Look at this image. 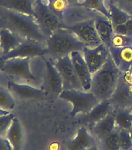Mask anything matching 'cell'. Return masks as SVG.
I'll list each match as a JSON object with an SVG mask.
<instances>
[{"label":"cell","mask_w":132,"mask_h":150,"mask_svg":"<svg viewBox=\"0 0 132 150\" xmlns=\"http://www.w3.org/2000/svg\"><path fill=\"white\" fill-rule=\"evenodd\" d=\"M0 13L2 20L7 25V28L16 33L24 39L46 43L47 37L42 32L37 20L34 16L2 8Z\"/></svg>","instance_id":"cell-1"},{"label":"cell","mask_w":132,"mask_h":150,"mask_svg":"<svg viewBox=\"0 0 132 150\" xmlns=\"http://www.w3.org/2000/svg\"><path fill=\"white\" fill-rule=\"evenodd\" d=\"M120 75L121 70L110 53L106 63L93 74L90 91L100 102L110 99L117 85Z\"/></svg>","instance_id":"cell-2"},{"label":"cell","mask_w":132,"mask_h":150,"mask_svg":"<svg viewBox=\"0 0 132 150\" xmlns=\"http://www.w3.org/2000/svg\"><path fill=\"white\" fill-rule=\"evenodd\" d=\"M47 56L52 59L70 55L72 52H82L85 47L83 42L74 33L65 28H59L47 38Z\"/></svg>","instance_id":"cell-3"},{"label":"cell","mask_w":132,"mask_h":150,"mask_svg":"<svg viewBox=\"0 0 132 150\" xmlns=\"http://www.w3.org/2000/svg\"><path fill=\"white\" fill-rule=\"evenodd\" d=\"M30 58H14L4 60L1 71L13 81L40 87L39 79L30 68Z\"/></svg>","instance_id":"cell-4"},{"label":"cell","mask_w":132,"mask_h":150,"mask_svg":"<svg viewBox=\"0 0 132 150\" xmlns=\"http://www.w3.org/2000/svg\"><path fill=\"white\" fill-rule=\"evenodd\" d=\"M58 98L66 100L72 104V110L71 115L75 117L81 113L82 115L89 112L94 106L100 103L98 98L89 91L83 90H64L59 95Z\"/></svg>","instance_id":"cell-5"},{"label":"cell","mask_w":132,"mask_h":150,"mask_svg":"<svg viewBox=\"0 0 132 150\" xmlns=\"http://www.w3.org/2000/svg\"><path fill=\"white\" fill-rule=\"evenodd\" d=\"M34 17L47 38L54 31L64 28L65 25L64 21L50 9L47 0H35Z\"/></svg>","instance_id":"cell-6"},{"label":"cell","mask_w":132,"mask_h":150,"mask_svg":"<svg viewBox=\"0 0 132 150\" xmlns=\"http://www.w3.org/2000/svg\"><path fill=\"white\" fill-rule=\"evenodd\" d=\"M96 17V16H95ZM95 17L88 18L75 23L64 25V28L74 33L86 47H96L102 44L96 30Z\"/></svg>","instance_id":"cell-7"},{"label":"cell","mask_w":132,"mask_h":150,"mask_svg":"<svg viewBox=\"0 0 132 150\" xmlns=\"http://www.w3.org/2000/svg\"><path fill=\"white\" fill-rule=\"evenodd\" d=\"M53 61L62 80L63 91L72 89L83 90L77 77L70 55L59 57Z\"/></svg>","instance_id":"cell-8"},{"label":"cell","mask_w":132,"mask_h":150,"mask_svg":"<svg viewBox=\"0 0 132 150\" xmlns=\"http://www.w3.org/2000/svg\"><path fill=\"white\" fill-rule=\"evenodd\" d=\"M47 56L46 43L34 40H23L18 46L1 57L3 60L14 58H33L36 56Z\"/></svg>","instance_id":"cell-9"},{"label":"cell","mask_w":132,"mask_h":150,"mask_svg":"<svg viewBox=\"0 0 132 150\" xmlns=\"http://www.w3.org/2000/svg\"><path fill=\"white\" fill-rule=\"evenodd\" d=\"M89 70L92 74L104 65L110 56L109 47L103 43L96 47L85 46L82 51Z\"/></svg>","instance_id":"cell-10"},{"label":"cell","mask_w":132,"mask_h":150,"mask_svg":"<svg viewBox=\"0 0 132 150\" xmlns=\"http://www.w3.org/2000/svg\"><path fill=\"white\" fill-rule=\"evenodd\" d=\"M7 85L13 96L23 99H39L44 98L47 94V91L41 87L27 83L9 81Z\"/></svg>","instance_id":"cell-11"},{"label":"cell","mask_w":132,"mask_h":150,"mask_svg":"<svg viewBox=\"0 0 132 150\" xmlns=\"http://www.w3.org/2000/svg\"><path fill=\"white\" fill-rule=\"evenodd\" d=\"M114 107L111 105L109 99L100 101L97 105L86 114L82 115L78 120V124L84 126L91 127L97 123L108 114L114 111Z\"/></svg>","instance_id":"cell-12"},{"label":"cell","mask_w":132,"mask_h":150,"mask_svg":"<svg viewBox=\"0 0 132 150\" xmlns=\"http://www.w3.org/2000/svg\"><path fill=\"white\" fill-rule=\"evenodd\" d=\"M76 75L84 91H89L92 84V77L82 52L75 51L70 54Z\"/></svg>","instance_id":"cell-13"},{"label":"cell","mask_w":132,"mask_h":150,"mask_svg":"<svg viewBox=\"0 0 132 150\" xmlns=\"http://www.w3.org/2000/svg\"><path fill=\"white\" fill-rule=\"evenodd\" d=\"M45 67H46V75H45V91L50 92L52 95L57 96L63 91L62 80L61 75L57 70L52 59H45Z\"/></svg>","instance_id":"cell-14"},{"label":"cell","mask_w":132,"mask_h":150,"mask_svg":"<svg viewBox=\"0 0 132 150\" xmlns=\"http://www.w3.org/2000/svg\"><path fill=\"white\" fill-rule=\"evenodd\" d=\"M109 100L114 109H125L132 106V96L121 75L116 88Z\"/></svg>","instance_id":"cell-15"},{"label":"cell","mask_w":132,"mask_h":150,"mask_svg":"<svg viewBox=\"0 0 132 150\" xmlns=\"http://www.w3.org/2000/svg\"><path fill=\"white\" fill-rule=\"evenodd\" d=\"M110 53L121 72H124L132 67V46L109 47Z\"/></svg>","instance_id":"cell-16"},{"label":"cell","mask_w":132,"mask_h":150,"mask_svg":"<svg viewBox=\"0 0 132 150\" xmlns=\"http://www.w3.org/2000/svg\"><path fill=\"white\" fill-rule=\"evenodd\" d=\"M97 140L86 127H82L77 131L75 138L68 145L69 150H89L96 145Z\"/></svg>","instance_id":"cell-17"},{"label":"cell","mask_w":132,"mask_h":150,"mask_svg":"<svg viewBox=\"0 0 132 150\" xmlns=\"http://www.w3.org/2000/svg\"><path fill=\"white\" fill-rule=\"evenodd\" d=\"M116 121H115V117H114V111H113L103 119L89 127V131L95 137L97 142H99L107 135L112 133L114 130H116Z\"/></svg>","instance_id":"cell-18"},{"label":"cell","mask_w":132,"mask_h":150,"mask_svg":"<svg viewBox=\"0 0 132 150\" xmlns=\"http://www.w3.org/2000/svg\"><path fill=\"white\" fill-rule=\"evenodd\" d=\"M95 27L102 43L107 47L110 46L114 35V27L110 20L102 14L98 13L95 17Z\"/></svg>","instance_id":"cell-19"},{"label":"cell","mask_w":132,"mask_h":150,"mask_svg":"<svg viewBox=\"0 0 132 150\" xmlns=\"http://www.w3.org/2000/svg\"><path fill=\"white\" fill-rule=\"evenodd\" d=\"M0 7L34 16V0H0Z\"/></svg>","instance_id":"cell-20"},{"label":"cell","mask_w":132,"mask_h":150,"mask_svg":"<svg viewBox=\"0 0 132 150\" xmlns=\"http://www.w3.org/2000/svg\"><path fill=\"white\" fill-rule=\"evenodd\" d=\"M23 40L25 39L9 28H2L0 30V44L2 56L7 54L18 46Z\"/></svg>","instance_id":"cell-21"},{"label":"cell","mask_w":132,"mask_h":150,"mask_svg":"<svg viewBox=\"0 0 132 150\" xmlns=\"http://www.w3.org/2000/svg\"><path fill=\"white\" fill-rule=\"evenodd\" d=\"M6 138L11 145L13 150H21L23 143V133L20 121L16 117L12 122Z\"/></svg>","instance_id":"cell-22"},{"label":"cell","mask_w":132,"mask_h":150,"mask_svg":"<svg viewBox=\"0 0 132 150\" xmlns=\"http://www.w3.org/2000/svg\"><path fill=\"white\" fill-rule=\"evenodd\" d=\"M114 113L117 127L129 131L132 126V112L131 108L114 109Z\"/></svg>","instance_id":"cell-23"},{"label":"cell","mask_w":132,"mask_h":150,"mask_svg":"<svg viewBox=\"0 0 132 150\" xmlns=\"http://www.w3.org/2000/svg\"><path fill=\"white\" fill-rule=\"evenodd\" d=\"M107 7L110 13V20L111 21L113 27L125 23L132 16L125 11L120 9L118 6H117L114 3L107 4Z\"/></svg>","instance_id":"cell-24"},{"label":"cell","mask_w":132,"mask_h":150,"mask_svg":"<svg viewBox=\"0 0 132 150\" xmlns=\"http://www.w3.org/2000/svg\"><path fill=\"white\" fill-rule=\"evenodd\" d=\"M80 6L100 13L110 19V13L107 0H82Z\"/></svg>","instance_id":"cell-25"},{"label":"cell","mask_w":132,"mask_h":150,"mask_svg":"<svg viewBox=\"0 0 132 150\" xmlns=\"http://www.w3.org/2000/svg\"><path fill=\"white\" fill-rule=\"evenodd\" d=\"M119 130L120 129L117 127L112 133L97 142L102 150H120Z\"/></svg>","instance_id":"cell-26"},{"label":"cell","mask_w":132,"mask_h":150,"mask_svg":"<svg viewBox=\"0 0 132 150\" xmlns=\"http://www.w3.org/2000/svg\"><path fill=\"white\" fill-rule=\"evenodd\" d=\"M15 99L11 91L9 88L0 86V109L11 112L15 107Z\"/></svg>","instance_id":"cell-27"},{"label":"cell","mask_w":132,"mask_h":150,"mask_svg":"<svg viewBox=\"0 0 132 150\" xmlns=\"http://www.w3.org/2000/svg\"><path fill=\"white\" fill-rule=\"evenodd\" d=\"M47 4H48L50 9L61 21H64L65 16H66L68 9H70L67 0H47Z\"/></svg>","instance_id":"cell-28"},{"label":"cell","mask_w":132,"mask_h":150,"mask_svg":"<svg viewBox=\"0 0 132 150\" xmlns=\"http://www.w3.org/2000/svg\"><path fill=\"white\" fill-rule=\"evenodd\" d=\"M14 118L15 115L12 112H9L0 117V137L6 138Z\"/></svg>","instance_id":"cell-29"},{"label":"cell","mask_w":132,"mask_h":150,"mask_svg":"<svg viewBox=\"0 0 132 150\" xmlns=\"http://www.w3.org/2000/svg\"><path fill=\"white\" fill-rule=\"evenodd\" d=\"M120 150H129L132 148V140L129 131L124 129L119 130Z\"/></svg>","instance_id":"cell-30"},{"label":"cell","mask_w":132,"mask_h":150,"mask_svg":"<svg viewBox=\"0 0 132 150\" xmlns=\"http://www.w3.org/2000/svg\"><path fill=\"white\" fill-rule=\"evenodd\" d=\"M111 45L114 47L132 46V36L114 34L112 39Z\"/></svg>","instance_id":"cell-31"},{"label":"cell","mask_w":132,"mask_h":150,"mask_svg":"<svg viewBox=\"0 0 132 150\" xmlns=\"http://www.w3.org/2000/svg\"><path fill=\"white\" fill-rule=\"evenodd\" d=\"M114 32L116 35L132 36V16L125 23L114 27Z\"/></svg>","instance_id":"cell-32"},{"label":"cell","mask_w":132,"mask_h":150,"mask_svg":"<svg viewBox=\"0 0 132 150\" xmlns=\"http://www.w3.org/2000/svg\"><path fill=\"white\" fill-rule=\"evenodd\" d=\"M114 3L120 9L132 16V0H114Z\"/></svg>","instance_id":"cell-33"},{"label":"cell","mask_w":132,"mask_h":150,"mask_svg":"<svg viewBox=\"0 0 132 150\" xmlns=\"http://www.w3.org/2000/svg\"><path fill=\"white\" fill-rule=\"evenodd\" d=\"M0 150H13L11 145L4 137H0Z\"/></svg>","instance_id":"cell-34"},{"label":"cell","mask_w":132,"mask_h":150,"mask_svg":"<svg viewBox=\"0 0 132 150\" xmlns=\"http://www.w3.org/2000/svg\"><path fill=\"white\" fill-rule=\"evenodd\" d=\"M67 2L70 8H73V7L80 6L82 0H67Z\"/></svg>","instance_id":"cell-35"},{"label":"cell","mask_w":132,"mask_h":150,"mask_svg":"<svg viewBox=\"0 0 132 150\" xmlns=\"http://www.w3.org/2000/svg\"><path fill=\"white\" fill-rule=\"evenodd\" d=\"M9 112H8V111H6V110L0 109V117H1V116H2V115H5V114H6V113H9Z\"/></svg>","instance_id":"cell-36"},{"label":"cell","mask_w":132,"mask_h":150,"mask_svg":"<svg viewBox=\"0 0 132 150\" xmlns=\"http://www.w3.org/2000/svg\"><path fill=\"white\" fill-rule=\"evenodd\" d=\"M3 62H4V60L2 59V57H0V70H1V69H2V64H3Z\"/></svg>","instance_id":"cell-37"},{"label":"cell","mask_w":132,"mask_h":150,"mask_svg":"<svg viewBox=\"0 0 132 150\" xmlns=\"http://www.w3.org/2000/svg\"><path fill=\"white\" fill-rule=\"evenodd\" d=\"M114 0H107V5L110 4V3H114Z\"/></svg>","instance_id":"cell-38"},{"label":"cell","mask_w":132,"mask_h":150,"mask_svg":"<svg viewBox=\"0 0 132 150\" xmlns=\"http://www.w3.org/2000/svg\"><path fill=\"white\" fill-rule=\"evenodd\" d=\"M129 132H130L131 138V140H132V126H131V127L130 128V130H129Z\"/></svg>","instance_id":"cell-39"},{"label":"cell","mask_w":132,"mask_h":150,"mask_svg":"<svg viewBox=\"0 0 132 150\" xmlns=\"http://www.w3.org/2000/svg\"><path fill=\"white\" fill-rule=\"evenodd\" d=\"M0 54H2V50H1V44H0ZM1 57V56H0Z\"/></svg>","instance_id":"cell-40"},{"label":"cell","mask_w":132,"mask_h":150,"mask_svg":"<svg viewBox=\"0 0 132 150\" xmlns=\"http://www.w3.org/2000/svg\"><path fill=\"white\" fill-rule=\"evenodd\" d=\"M131 112H132V106H131Z\"/></svg>","instance_id":"cell-41"},{"label":"cell","mask_w":132,"mask_h":150,"mask_svg":"<svg viewBox=\"0 0 132 150\" xmlns=\"http://www.w3.org/2000/svg\"><path fill=\"white\" fill-rule=\"evenodd\" d=\"M129 150H132V148H131V149H129Z\"/></svg>","instance_id":"cell-42"},{"label":"cell","mask_w":132,"mask_h":150,"mask_svg":"<svg viewBox=\"0 0 132 150\" xmlns=\"http://www.w3.org/2000/svg\"><path fill=\"white\" fill-rule=\"evenodd\" d=\"M131 69H132V67H131Z\"/></svg>","instance_id":"cell-43"},{"label":"cell","mask_w":132,"mask_h":150,"mask_svg":"<svg viewBox=\"0 0 132 150\" xmlns=\"http://www.w3.org/2000/svg\"><path fill=\"white\" fill-rule=\"evenodd\" d=\"M34 1H35V0H34Z\"/></svg>","instance_id":"cell-44"}]
</instances>
